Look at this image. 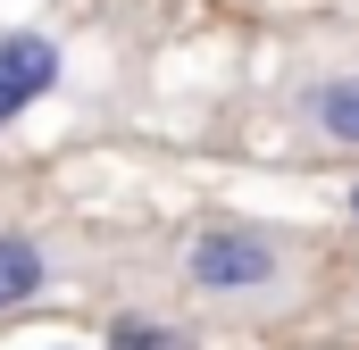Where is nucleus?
<instances>
[{"mask_svg":"<svg viewBox=\"0 0 359 350\" xmlns=\"http://www.w3.org/2000/svg\"><path fill=\"white\" fill-rule=\"evenodd\" d=\"M184 275H192V292H209V300H251V292H268L276 275H284V251H276L259 225H209V234L184 251Z\"/></svg>","mask_w":359,"mask_h":350,"instance_id":"f257e3e1","label":"nucleus"},{"mask_svg":"<svg viewBox=\"0 0 359 350\" xmlns=\"http://www.w3.org/2000/svg\"><path fill=\"white\" fill-rule=\"evenodd\" d=\"M50 84H59V42L50 34H0V125H17Z\"/></svg>","mask_w":359,"mask_h":350,"instance_id":"f03ea898","label":"nucleus"},{"mask_svg":"<svg viewBox=\"0 0 359 350\" xmlns=\"http://www.w3.org/2000/svg\"><path fill=\"white\" fill-rule=\"evenodd\" d=\"M309 125H318L326 142H343V150H359V67H343V76H326V84H309Z\"/></svg>","mask_w":359,"mask_h":350,"instance_id":"7ed1b4c3","label":"nucleus"},{"mask_svg":"<svg viewBox=\"0 0 359 350\" xmlns=\"http://www.w3.org/2000/svg\"><path fill=\"white\" fill-rule=\"evenodd\" d=\"M42 284H50L42 242H25V234H0V309H25Z\"/></svg>","mask_w":359,"mask_h":350,"instance_id":"20e7f679","label":"nucleus"},{"mask_svg":"<svg viewBox=\"0 0 359 350\" xmlns=\"http://www.w3.org/2000/svg\"><path fill=\"white\" fill-rule=\"evenodd\" d=\"M109 350H192L176 326H151V317H117L109 326Z\"/></svg>","mask_w":359,"mask_h":350,"instance_id":"39448f33","label":"nucleus"},{"mask_svg":"<svg viewBox=\"0 0 359 350\" xmlns=\"http://www.w3.org/2000/svg\"><path fill=\"white\" fill-rule=\"evenodd\" d=\"M351 217H359V192H351Z\"/></svg>","mask_w":359,"mask_h":350,"instance_id":"423d86ee","label":"nucleus"}]
</instances>
